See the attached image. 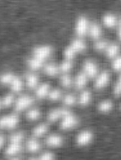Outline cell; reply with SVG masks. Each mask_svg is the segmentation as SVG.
<instances>
[{
	"label": "cell",
	"instance_id": "7402d4cb",
	"mask_svg": "<svg viewBox=\"0 0 121 160\" xmlns=\"http://www.w3.org/2000/svg\"><path fill=\"white\" fill-rule=\"evenodd\" d=\"M36 157L38 160H56L57 159L55 152L48 149L42 150Z\"/></svg>",
	"mask_w": 121,
	"mask_h": 160
},
{
	"label": "cell",
	"instance_id": "60d3db41",
	"mask_svg": "<svg viewBox=\"0 0 121 160\" xmlns=\"http://www.w3.org/2000/svg\"><path fill=\"white\" fill-rule=\"evenodd\" d=\"M118 36L119 39L121 40V24L119 23V31H118Z\"/></svg>",
	"mask_w": 121,
	"mask_h": 160
},
{
	"label": "cell",
	"instance_id": "f35d334b",
	"mask_svg": "<svg viewBox=\"0 0 121 160\" xmlns=\"http://www.w3.org/2000/svg\"><path fill=\"white\" fill-rule=\"evenodd\" d=\"M6 160H23L21 156H17V157H11V158H6Z\"/></svg>",
	"mask_w": 121,
	"mask_h": 160
},
{
	"label": "cell",
	"instance_id": "30bf717a",
	"mask_svg": "<svg viewBox=\"0 0 121 160\" xmlns=\"http://www.w3.org/2000/svg\"><path fill=\"white\" fill-rule=\"evenodd\" d=\"M70 112L66 108H56L51 110L47 114V120L50 122L54 123L60 122L61 119Z\"/></svg>",
	"mask_w": 121,
	"mask_h": 160
},
{
	"label": "cell",
	"instance_id": "7c38bea8",
	"mask_svg": "<svg viewBox=\"0 0 121 160\" xmlns=\"http://www.w3.org/2000/svg\"><path fill=\"white\" fill-rule=\"evenodd\" d=\"M83 71L88 78H94L98 73V66L94 62L87 60L84 63Z\"/></svg>",
	"mask_w": 121,
	"mask_h": 160
},
{
	"label": "cell",
	"instance_id": "ee69618b",
	"mask_svg": "<svg viewBox=\"0 0 121 160\" xmlns=\"http://www.w3.org/2000/svg\"></svg>",
	"mask_w": 121,
	"mask_h": 160
},
{
	"label": "cell",
	"instance_id": "e0dca14e",
	"mask_svg": "<svg viewBox=\"0 0 121 160\" xmlns=\"http://www.w3.org/2000/svg\"><path fill=\"white\" fill-rule=\"evenodd\" d=\"M50 91V86L48 84H42L36 88V96L40 99H45L48 97Z\"/></svg>",
	"mask_w": 121,
	"mask_h": 160
},
{
	"label": "cell",
	"instance_id": "277c9868",
	"mask_svg": "<svg viewBox=\"0 0 121 160\" xmlns=\"http://www.w3.org/2000/svg\"><path fill=\"white\" fill-rule=\"evenodd\" d=\"M24 143L6 142L3 153L6 158L21 156V153L24 151Z\"/></svg>",
	"mask_w": 121,
	"mask_h": 160
},
{
	"label": "cell",
	"instance_id": "ba28073f",
	"mask_svg": "<svg viewBox=\"0 0 121 160\" xmlns=\"http://www.w3.org/2000/svg\"><path fill=\"white\" fill-rule=\"evenodd\" d=\"M24 148L27 153L33 156H34L35 155H38L43 150V145L39 139L33 137L29 138L25 141Z\"/></svg>",
	"mask_w": 121,
	"mask_h": 160
},
{
	"label": "cell",
	"instance_id": "4316f807",
	"mask_svg": "<svg viewBox=\"0 0 121 160\" xmlns=\"http://www.w3.org/2000/svg\"><path fill=\"white\" fill-rule=\"evenodd\" d=\"M9 87L13 92H19L22 91V89L23 88V81L19 77L16 76L13 80V81L11 82V84L9 85Z\"/></svg>",
	"mask_w": 121,
	"mask_h": 160
},
{
	"label": "cell",
	"instance_id": "9c48e42d",
	"mask_svg": "<svg viewBox=\"0 0 121 160\" xmlns=\"http://www.w3.org/2000/svg\"><path fill=\"white\" fill-rule=\"evenodd\" d=\"M52 48L47 45L36 47L33 50V57L43 62L47 59L52 54Z\"/></svg>",
	"mask_w": 121,
	"mask_h": 160
},
{
	"label": "cell",
	"instance_id": "d6a6232c",
	"mask_svg": "<svg viewBox=\"0 0 121 160\" xmlns=\"http://www.w3.org/2000/svg\"><path fill=\"white\" fill-rule=\"evenodd\" d=\"M73 67V63H72V62L70 60H65L64 62H63L60 67H59V69L60 71H62L63 73H67L70 70H72Z\"/></svg>",
	"mask_w": 121,
	"mask_h": 160
},
{
	"label": "cell",
	"instance_id": "ab89813d",
	"mask_svg": "<svg viewBox=\"0 0 121 160\" xmlns=\"http://www.w3.org/2000/svg\"><path fill=\"white\" fill-rule=\"evenodd\" d=\"M24 160H38L36 156H31L29 157H28V158H26Z\"/></svg>",
	"mask_w": 121,
	"mask_h": 160
},
{
	"label": "cell",
	"instance_id": "7bdbcfd3",
	"mask_svg": "<svg viewBox=\"0 0 121 160\" xmlns=\"http://www.w3.org/2000/svg\"><path fill=\"white\" fill-rule=\"evenodd\" d=\"M119 108H120V110L121 111V103L120 104V105H119Z\"/></svg>",
	"mask_w": 121,
	"mask_h": 160
},
{
	"label": "cell",
	"instance_id": "d590c367",
	"mask_svg": "<svg viewBox=\"0 0 121 160\" xmlns=\"http://www.w3.org/2000/svg\"><path fill=\"white\" fill-rule=\"evenodd\" d=\"M108 45H109L108 43L106 41H104V40L98 41L94 45V48L98 51H103V50H106Z\"/></svg>",
	"mask_w": 121,
	"mask_h": 160
},
{
	"label": "cell",
	"instance_id": "5bb4252c",
	"mask_svg": "<svg viewBox=\"0 0 121 160\" xmlns=\"http://www.w3.org/2000/svg\"><path fill=\"white\" fill-rule=\"evenodd\" d=\"M48 131V125L47 123H42L34 127L32 131V135L33 137L39 139L42 137H46Z\"/></svg>",
	"mask_w": 121,
	"mask_h": 160
},
{
	"label": "cell",
	"instance_id": "5b68a950",
	"mask_svg": "<svg viewBox=\"0 0 121 160\" xmlns=\"http://www.w3.org/2000/svg\"><path fill=\"white\" fill-rule=\"evenodd\" d=\"M64 143L65 140L63 137L57 133H52L45 137L44 145L47 149L50 150L54 151L53 150L61 148L63 147Z\"/></svg>",
	"mask_w": 121,
	"mask_h": 160
},
{
	"label": "cell",
	"instance_id": "83f0119b",
	"mask_svg": "<svg viewBox=\"0 0 121 160\" xmlns=\"http://www.w3.org/2000/svg\"><path fill=\"white\" fill-rule=\"evenodd\" d=\"M103 22L104 25L108 28H113L116 25L117 19L114 15L111 14H108L104 16Z\"/></svg>",
	"mask_w": 121,
	"mask_h": 160
},
{
	"label": "cell",
	"instance_id": "f1b7e54d",
	"mask_svg": "<svg viewBox=\"0 0 121 160\" xmlns=\"http://www.w3.org/2000/svg\"><path fill=\"white\" fill-rule=\"evenodd\" d=\"M28 67L32 70H39L42 67L43 62L36 59L34 57H31L29 58L27 61Z\"/></svg>",
	"mask_w": 121,
	"mask_h": 160
},
{
	"label": "cell",
	"instance_id": "f546056e",
	"mask_svg": "<svg viewBox=\"0 0 121 160\" xmlns=\"http://www.w3.org/2000/svg\"><path fill=\"white\" fill-rule=\"evenodd\" d=\"M16 76L11 73L7 72L0 75V83L3 85H9Z\"/></svg>",
	"mask_w": 121,
	"mask_h": 160
},
{
	"label": "cell",
	"instance_id": "3957f363",
	"mask_svg": "<svg viewBox=\"0 0 121 160\" xmlns=\"http://www.w3.org/2000/svg\"><path fill=\"white\" fill-rule=\"evenodd\" d=\"M35 99L33 97L29 95H21L18 98H16L13 107L16 112H21L27 111L32 108Z\"/></svg>",
	"mask_w": 121,
	"mask_h": 160
},
{
	"label": "cell",
	"instance_id": "e575fe53",
	"mask_svg": "<svg viewBox=\"0 0 121 160\" xmlns=\"http://www.w3.org/2000/svg\"><path fill=\"white\" fill-rule=\"evenodd\" d=\"M60 82L63 87L70 88L73 83V81L70 76L67 75H64L60 78Z\"/></svg>",
	"mask_w": 121,
	"mask_h": 160
},
{
	"label": "cell",
	"instance_id": "8992f818",
	"mask_svg": "<svg viewBox=\"0 0 121 160\" xmlns=\"http://www.w3.org/2000/svg\"><path fill=\"white\" fill-rule=\"evenodd\" d=\"M19 118L16 114H9L0 118L1 130H13L19 123Z\"/></svg>",
	"mask_w": 121,
	"mask_h": 160
},
{
	"label": "cell",
	"instance_id": "8d00e7d4",
	"mask_svg": "<svg viewBox=\"0 0 121 160\" xmlns=\"http://www.w3.org/2000/svg\"><path fill=\"white\" fill-rule=\"evenodd\" d=\"M113 68L114 70L119 71L121 70V56L116 58L113 62Z\"/></svg>",
	"mask_w": 121,
	"mask_h": 160
},
{
	"label": "cell",
	"instance_id": "ac0fdd59",
	"mask_svg": "<svg viewBox=\"0 0 121 160\" xmlns=\"http://www.w3.org/2000/svg\"><path fill=\"white\" fill-rule=\"evenodd\" d=\"M41 114L39 109L31 108L26 112V118L29 121L34 122L40 119Z\"/></svg>",
	"mask_w": 121,
	"mask_h": 160
},
{
	"label": "cell",
	"instance_id": "cb8c5ba5",
	"mask_svg": "<svg viewBox=\"0 0 121 160\" xmlns=\"http://www.w3.org/2000/svg\"><path fill=\"white\" fill-rule=\"evenodd\" d=\"M60 72L59 67L57 66L55 64L53 63H48L45 65L44 67V72L46 75L50 76V77H54Z\"/></svg>",
	"mask_w": 121,
	"mask_h": 160
},
{
	"label": "cell",
	"instance_id": "b9f144b4",
	"mask_svg": "<svg viewBox=\"0 0 121 160\" xmlns=\"http://www.w3.org/2000/svg\"><path fill=\"white\" fill-rule=\"evenodd\" d=\"M1 108H3V107H2V104H1V99H0V109Z\"/></svg>",
	"mask_w": 121,
	"mask_h": 160
},
{
	"label": "cell",
	"instance_id": "d6986e66",
	"mask_svg": "<svg viewBox=\"0 0 121 160\" xmlns=\"http://www.w3.org/2000/svg\"><path fill=\"white\" fill-rule=\"evenodd\" d=\"M90 37L94 39H98L100 38L102 34V31L100 26L96 23H92L90 24L88 32Z\"/></svg>",
	"mask_w": 121,
	"mask_h": 160
},
{
	"label": "cell",
	"instance_id": "52a82bcc",
	"mask_svg": "<svg viewBox=\"0 0 121 160\" xmlns=\"http://www.w3.org/2000/svg\"><path fill=\"white\" fill-rule=\"evenodd\" d=\"M78 123L77 116L70 111L59 122V127L63 131H70L75 128Z\"/></svg>",
	"mask_w": 121,
	"mask_h": 160
},
{
	"label": "cell",
	"instance_id": "4fadbf2b",
	"mask_svg": "<svg viewBox=\"0 0 121 160\" xmlns=\"http://www.w3.org/2000/svg\"><path fill=\"white\" fill-rule=\"evenodd\" d=\"M110 79V75L108 72H102L96 78L94 82V88L96 89H101L107 86Z\"/></svg>",
	"mask_w": 121,
	"mask_h": 160
},
{
	"label": "cell",
	"instance_id": "9a60e30c",
	"mask_svg": "<svg viewBox=\"0 0 121 160\" xmlns=\"http://www.w3.org/2000/svg\"><path fill=\"white\" fill-rule=\"evenodd\" d=\"M92 101V94L88 90L81 91L77 98V103L81 107L88 106Z\"/></svg>",
	"mask_w": 121,
	"mask_h": 160
},
{
	"label": "cell",
	"instance_id": "8fae6325",
	"mask_svg": "<svg viewBox=\"0 0 121 160\" xmlns=\"http://www.w3.org/2000/svg\"><path fill=\"white\" fill-rule=\"evenodd\" d=\"M89 23L86 17L81 16L76 22L75 24V32L79 36H83L88 32Z\"/></svg>",
	"mask_w": 121,
	"mask_h": 160
},
{
	"label": "cell",
	"instance_id": "484cf974",
	"mask_svg": "<svg viewBox=\"0 0 121 160\" xmlns=\"http://www.w3.org/2000/svg\"><path fill=\"white\" fill-rule=\"evenodd\" d=\"M63 104L65 106H73L77 103V98L72 94H67L63 96L62 99Z\"/></svg>",
	"mask_w": 121,
	"mask_h": 160
},
{
	"label": "cell",
	"instance_id": "836d02e7",
	"mask_svg": "<svg viewBox=\"0 0 121 160\" xmlns=\"http://www.w3.org/2000/svg\"><path fill=\"white\" fill-rule=\"evenodd\" d=\"M113 94L116 98H119L121 96V74L114 86Z\"/></svg>",
	"mask_w": 121,
	"mask_h": 160
},
{
	"label": "cell",
	"instance_id": "2e32d148",
	"mask_svg": "<svg viewBox=\"0 0 121 160\" xmlns=\"http://www.w3.org/2000/svg\"><path fill=\"white\" fill-rule=\"evenodd\" d=\"M114 108V104L111 100L104 99L100 101L98 106L97 109L101 114H108L111 112Z\"/></svg>",
	"mask_w": 121,
	"mask_h": 160
},
{
	"label": "cell",
	"instance_id": "6da1fadb",
	"mask_svg": "<svg viewBox=\"0 0 121 160\" xmlns=\"http://www.w3.org/2000/svg\"><path fill=\"white\" fill-rule=\"evenodd\" d=\"M86 45L83 40L80 39H74L71 44L67 47L63 51V55L67 60H72L77 54L83 52L86 49Z\"/></svg>",
	"mask_w": 121,
	"mask_h": 160
},
{
	"label": "cell",
	"instance_id": "74e56055",
	"mask_svg": "<svg viewBox=\"0 0 121 160\" xmlns=\"http://www.w3.org/2000/svg\"><path fill=\"white\" fill-rule=\"evenodd\" d=\"M6 142L7 140L5 138V137H4L3 135L0 134V152H3L5 145L6 144Z\"/></svg>",
	"mask_w": 121,
	"mask_h": 160
},
{
	"label": "cell",
	"instance_id": "603a6c76",
	"mask_svg": "<svg viewBox=\"0 0 121 160\" xmlns=\"http://www.w3.org/2000/svg\"><path fill=\"white\" fill-rule=\"evenodd\" d=\"M25 135L23 132H16L13 133L9 135L7 141L16 143H24L25 142Z\"/></svg>",
	"mask_w": 121,
	"mask_h": 160
},
{
	"label": "cell",
	"instance_id": "4dcf8cb0",
	"mask_svg": "<svg viewBox=\"0 0 121 160\" xmlns=\"http://www.w3.org/2000/svg\"><path fill=\"white\" fill-rule=\"evenodd\" d=\"M106 51V55L109 58H113L118 55L119 51V47L118 45L115 43H113L111 45H108Z\"/></svg>",
	"mask_w": 121,
	"mask_h": 160
},
{
	"label": "cell",
	"instance_id": "ffe728a7",
	"mask_svg": "<svg viewBox=\"0 0 121 160\" xmlns=\"http://www.w3.org/2000/svg\"><path fill=\"white\" fill-rule=\"evenodd\" d=\"M26 80L27 86L29 89H34L38 86L39 78L34 73H28L26 75Z\"/></svg>",
	"mask_w": 121,
	"mask_h": 160
},
{
	"label": "cell",
	"instance_id": "1f68e13d",
	"mask_svg": "<svg viewBox=\"0 0 121 160\" xmlns=\"http://www.w3.org/2000/svg\"><path fill=\"white\" fill-rule=\"evenodd\" d=\"M63 98V94L59 89H51L50 91L47 98L50 101H58L60 99H62Z\"/></svg>",
	"mask_w": 121,
	"mask_h": 160
},
{
	"label": "cell",
	"instance_id": "d4e9b609",
	"mask_svg": "<svg viewBox=\"0 0 121 160\" xmlns=\"http://www.w3.org/2000/svg\"><path fill=\"white\" fill-rule=\"evenodd\" d=\"M16 98L12 94H6L1 99V102L3 108H7L13 106Z\"/></svg>",
	"mask_w": 121,
	"mask_h": 160
},
{
	"label": "cell",
	"instance_id": "44dd1931",
	"mask_svg": "<svg viewBox=\"0 0 121 160\" xmlns=\"http://www.w3.org/2000/svg\"><path fill=\"white\" fill-rule=\"evenodd\" d=\"M88 77L83 73H78L74 81L75 86L77 89H82L87 84Z\"/></svg>",
	"mask_w": 121,
	"mask_h": 160
},
{
	"label": "cell",
	"instance_id": "7a4b0ae2",
	"mask_svg": "<svg viewBox=\"0 0 121 160\" xmlns=\"http://www.w3.org/2000/svg\"><path fill=\"white\" fill-rule=\"evenodd\" d=\"M94 140V134L90 130H83L77 133L75 138V145L80 148L89 147Z\"/></svg>",
	"mask_w": 121,
	"mask_h": 160
}]
</instances>
